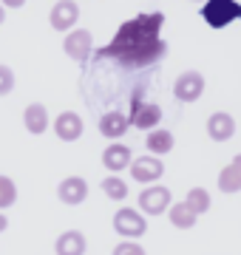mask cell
<instances>
[{
    "label": "cell",
    "mask_w": 241,
    "mask_h": 255,
    "mask_svg": "<svg viewBox=\"0 0 241 255\" xmlns=\"http://www.w3.org/2000/svg\"><path fill=\"white\" fill-rule=\"evenodd\" d=\"M162 26H165V14L162 11H142L136 17L125 20L108 46H102L97 54L102 60H114L122 68H148L156 65L159 60H165L167 43L162 37Z\"/></svg>",
    "instance_id": "cell-1"
},
{
    "label": "cell",
    "mask_w": 241,
    "mask_h": 255,
    "mask_svg": "<svg viewBox=\"0 0 241 255\" xmlns=\"http://www.w3.org/2000/svg\"><path fill=\"white\" fill-rule=\"evenodd\" d=\"M199 14L210 28H224L241 20V3L239 0H207L199 9Z\"/></svg>",
    "instance_id": "cell-2"
},
{
    "label": "cell",
    "mask_w": 241,
    "mask_h": 255,
    "mask_svg": "<svg viewBox=\"0 0 241 255\" xmlns=\"http://www.w3.org/2000/svg\"><path fill=\"white\" fill-rule=\"evenodd\" d=\"M130 125L133 128H139V130H156V125L162 122V108H159L156 102H148V100H142V94L136 91L133 94V100H130Z\"/></svg>",
    "instance_id": "cell-3"
},
{
    "label": "cell",
    "mask_w": 241,
    "mask_h": 255,
    "mask_svg": "<svg viewBox=\"0 0 241 255\" xmlns=\"http://www.w3.org/2000/svg\"><path fill=\"white\" fill-rule=\"evenodd\" d=\"M114 230H117L120 236H125L128 241H133V238H139V236L148 233V221H145V216H142L139 210L122 207V210H117V216H114Z\"/></svg>",
    "instance_id": "cell-4"
},
{
    "label": "cell",
    "mask_w": 241,
    "mask_h": 255,
    "mask_svg": "<svg viewBox=\"0 0 241 255\" xmlns=\"http://www.w3.org/2000/svg\"><path fill=\"white\" fill-rule=\"evenodd\" d=\"M63 51L74 63H88V57L94 54V37H91V31L88 28H74V31H68L65 34V40H63Z\"/></svg>",
    "instance_id": "cell-5"
},
{
    "label": "cell",
    "mask_w": 241,
    "mask_h": 255,
    "mask_svg": "<svg viewBox=\"0 0 241 255\" xmlns=\"http://www.w3.org/2000/svg\"><path fill=\"white\" fill-rule=\"evenodd\" d=\"M173 207V199H170V190L162 187V184H153L148 190L139 193V210L148 213V216H162Z\"/></svg>",
    "instance_id": "cell-6"
},
{
    "label": "cell",
    "mask_w": 241,
    "mask_h": 255,
    "mask_svg": "<svg viewBox=\"0 0 241 255\" xmlns=\"http://www.w3.org/2000/svg\"><path fill=\"white\" fill-rule=\"evenodd\" d=\"M204 94V77L199 71H182L173 82V97L179 102H196Z\"/></svg>",
    "instance_id": "cell-7"
},
{
    "label": "cell",
    "mask_w": 241,
    "mask_h": 255,
    "mask_svg": "<svg viewBox=\"0 0 241 255\" xmlns=\"http://www.w3.org/2000/svg\"><path fill=\"white\" fill-rule=\"evenodd\" d=\"M77 20H80V6L74 0H57L51 6V14H48V23L54 31H74Z\"/></svg>",
    "instance_id": "cell-8"
},
{
    "label": "cell",
    "mask_w": 241,
    "mask_h": 255,
    "mask_svg": "<svg viewBox=\"0 0 241 255\" xmlns=\"http://www.w3.org/2000/svg\"><path fill=\"white\" fill-rule=\"evenodd\" d=\"M162 173H165V164L159 156H139L130 164V176L139 184H153L156 179H162Z\"/></svg>",
    "instance_id": "cell-9"
},
{
    "label": "cell",
    "mask_w": 241,
    "mask_h": 255,
    "mask_svg": "<svg viewBox=\"0 0 241 255\" xmlns=\"http://www.w3.org/2000/svg\"><path fill=\"white\" fill-rule=\"evenodd\" d=\"M85 130V122L80 114H74V111H63L60 117L54 119V133L57 139H63V142H77V139L83 136Z\"/></svg>",
    "instance_id": "cell-10"
},
{
    "label": "cell",
    "mask_w": 241,
    "mask_h": 255,
    "mask_svg": "<svg viewBox=\"0 0 241 255\" xmlns=\"http://www.w3.org/2000/svg\"><path fill=\"white\" fill-rule=\"evenodd\" d=\"M233 133H236V119L227 111H216L207 117V136L213 142H230Z\"/></svg>",
    "instance_id": "cell-11"
},
{
    "label": "cell",
    "mask_w": 241,
    "mask_h": 255,
    "mask_svg": "<svg viewBox=\"0 0 241 255\" xmlns=\"http://www.w3.org/2000/svg\"><path fill=\"white\" fill-rule=\"evenodd\" d=\"M57 196H60L63 204H83L88 199V182H85L83 176H68V179L60 182Z\"/></svg>",
    "instance_id": "cell-12"
},
{
    "label": "cell",
    "mask_w": 241,
    "mask_h": 255,
    "mask_svg": "<svg viewBox=\"0 0 241 255\" xmlns=\"http://www.w3.org/2000/svg\"><path fill=\"white\" fill-rule=\"evenodd\" d=\"M23 125H26L28 133H34V136H43L48 130V111L43 102H31V105H26V111H23Z\"/></svg>",
    "instance_id": "cell-13"
},
{
    "label": "cell",
    "mask_w": 241,
    "mask_h": 255,
    "mask_svg": "<svg viewBox=\"0 0 241 255\" xmlns=\"http://www.w3.org/2000/svg\"><path fill=\"white\" fill-rule=\"evenodd\" d=\"M102 164L111 170V173H120L125 167L133 164V156H130V147L128 145H108L102 150Z\"/></svg>",
    "instance_id": "cell-14"
},
{
    "label": "cell",
    "mask_w": 241,
    "mask_h": 255,
    "mask_svg": "<svg viewBox=\"0 0 241 255\" xmlns=\"http://www.w3.org/2000/svg\"><path fill=\"white\" fill-rule=\"evenodd\" d=\"M130 128V119L125 117V114H120V111H108L105 117L100 119V133L105 139H120L128 133Z\"/></svg>",
    "instance_id": "cell-15"
},
{
    "label": "cell",
    "mask_w": 241,
    "mask_h": 255,
    "mask_svg": "<svg viewBox=\"0 0 241 255\" xmlns=\"http://www.w3.org/2000/svg\"><path fill=\"white\" fill-rule=\"evenodd\" d=\"M85 247H88V241H85V236L80 233V230H68V233H63V236L57 238V255H83Z\"/></svg>",
    "instance_id": "cell-16"
},
{
    "label": "cell",
    "mask_w": 241,
    "mask_h": 255,
    "mask_svg": "<svg viewBox=\"0 0 241 255\" xmlns=\"http://www.w3.org/2000/svg\"><path fill=\"white\" fill-rule=\"evenodd\" d=\"M145 145H148L150 156H165V153H170V150H173L176 139H173V133H170L167 128H156V130H150V133H148Z\"/></svg>",
    "instance_id": "cell-17"
},
{
    "label": "cell",
    "mask_w": 241,
    "mask_h": 255,
    "mask_svg": "<svg viewBox=\"0 0 241 255\" xmlns=\"http://www.w3.org/2000/svg\"><path fill=\"white\" fill-rule=\"evenodd\" d=\"M167 216H170V224H173V227H179V230H190L196 224V219H199V216L187 207L185 201H176L173 207L167 210Z\"/></svg>",
    "instance_id": "cell-18"
},
{
    "label": "cell",
    "mask_w": 241,
    "mask_h": 255,
    "mask_svg": "<svg viewBox=\"0 0 241 255\" xmlns=\"http://www.w3.org/2000/svg\"><path fill=\"white\" fill-rule=\"evenodd\" d=\"M219 190L222 193H239L241 190V173L233 162L227 167H222V173H219Z\"/></svg>",
    "instance_id": "cell-19"
},
{
    "label": "cell",
    "mask_w": 241,
    "mask_h": 255,
    "mask_svg": "<svg viewBox=\"0 0 241 255\" xmlns=\"http://www.w3.org/2000/svg\"><path fill=\"white\" fill-rule=\"evenodd\" d=\"M185 204L193 210L196 216H202V213L210 210V193L204 190V187H193V190L185 196Z\"/></svg>",
    "instance_id": "cell-20"
},
{
    "label": "cell",
    "mask_w": 241,
    "mask_h": 255,
    "mask_svg": "<svg viewBox=\"0 0 241 255\" xmlns=\"http://www.w3.org/2000/svg\"><path fill=\"white\" fill-rule=\"evenodd\" d=\"M102 190H105V196L114 199V201L128 199V184L122 182L120 176H108V179H102Z\"/></svg>",
    "instance_id": "cell-21"
},
{
    "label": "cell",
    "mask_w": 241,
    "mask_h": 255,
    "mask_svg": "<svg viewBox=\"0 0 241 255\" xmlns=\"http://www.w3.org/2000/svg\"><path fill=\"white\" fill-rule=\"evenodd\" d=\"M17 201V187H14V182H11L9 176H0V210L11 207Z\"/></svg>",
    "instance_id": "cell-22"
},
{
    "label": "cell",
    "mask_w": 241,
    "mask_h": 255,
    "mask_svg": "<svg viewBox=\"0 0 241 255\" xmlns=\"http://www.w3.org/2000/svg\"><path fill=\"white\" fill-rule=\"evenodd\" d=\"M11 91H14V71L9 65H0V97H6Z\"/></svg>",
    "instance_id": "cell-23"
},
{
    "label": "cell",
    "mask_w": 241,
    "mask_h": 255,
    "mask_svg": "<svg viewBox=\"0 0 241 255\" xmlns=\"http://www.w3.org/2000/svg\"><path fill=\"white\" fill-rule=\"evenodd\" d=\"M114 255H145V250H142V244H136V241H120V244L114 247Z\"/></svg>",
    "instance_id": "cell-24"
},
{
    "label": "cell",
    "mask_w": 241,
    "mask_h": 255,
    "mask_svg": "<svg viewBox=\"0 0 241 255\" xmlns=\"http://www.w3.org/2000/svg\"><path fill=\"white\" fill-rule=\"evenodd\" d=\"M0 3H3L6 9H23V6H26V0H0Z\"/></svg>",
    "instance_id": "cell-25"
},
{
    "label": "cell",
    "mask_w": 241,
    "mask_h": 255,
    "mask_svg": "<svg viewBox=\"0 0 241 255\" xmlns=\"http://www.w3.org/2000/svg\"><path fill=\"white\" fill-rule=\"evenodd\" d=\"M6 227H9V221H6V216H3V213H0V233H3Z\"/></svg>",
    "instance_id": "cell-26"
},
{
    "label": "cell",
    "mask_w": 241,
    "mask_h": 255,
    "mask_svg": "<svg viewBox=\"0 0 241 255\" xmlns=\"http://www.w3.org/2000/svg\"><path fill=\"white\" fill-rule=\"evenodd\" d=\"M3 20H6V6L0 3V26H3Z\"/></svg>",
    "instance_id": "cell-27"
},
{
    "label": "cell",
    "mask_w": 241,
    "mask_h": 255,
    "mask_svg": "<svg viewBox=\"0 0 241 255\" xmlns=\"http://www.w3.org/2000/svg\"><path fill=\"white\" fill-rule=\"evenodd\" d=\"M233 164H236V167H239V173H241V153L236 156V159H233Z\"/></svg>",
    "instance_id": "cell-28"
},
{
    "label": "cell",
    "mask_w": 241,
    "mask_h": 255,
    "mask_svg": "<svg viewBox=\"0 0 241 255\" xmlns=\"http://www.w3.org/2000/svg\"><path fill=\"white\" fill-rule=\"evenodd\" d=\"M193 3H207V0H193Z\"/></svg>",
    "instance_id": "cell-29"
}]
</instances>
